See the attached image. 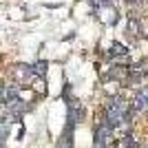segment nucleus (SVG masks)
Segmentation results:
<instances>
[{"label":"nucleus","instance_id":"nucleus-1","mask_svg":"<svg viewBox=\"0 0 148 148\" xmlns=\"http://www.w3.org/2000/svg\"><path fill=\"white\" fill-rule=\"evenodd\" d=\"M133 111H130V102L122 97H111L108 104L104 106V122H108L113 128H119L124 124H130Z\"/></svg>","mask_w":148,"mask_h":148},{"label":"nucleus","instance_id":"nucleus-2","mask_svg":"<svg viewBox=\"0 0 148 148\" xmlns=\"http://www.w3.org/2000/svg\"><path fill=\"white\" fill-rule=\"evenodd\" d=\"M95 142H93V148H111L113 139H115V128H113L108 122H102L97 124V128H95V137H93Z\"/></svg>","mask_w":148,"mask_h":148},{"label":"nucleus","instance_id":"nucleus-3","mask_svg":"<svg viewBox=\"0 0 148 148\" xmlns=\"http://www.w3.org/2000/svg\"><path fill=\"white\" fill-rule=\"evenodd\" d=\"M130 111L133 113L148 111V86H142L135 93V97H133V102H130Z\"/></svg>","mask_w":148,"mask_h":148},{"label":"nucleus","instance_id":"nucleus-4","mask_svg":"<svg viewBox=\"0 0 148 148\" xmlns=\"http://www.w3.org/2000/svg\"><path fill=\"white\" fill-rule=\"evenodd\" d=\"M82 117H84V106L80 104V102H75V99H71V104H69V124H77L82 122Z\"/></svg>","mask_w":148,"mask_h":148},{"label":"nucleus","instance_id":"nucleus-5","mask_svg":"<svg viewBox=\"0 0 148 148\" xmlns=\"http://www.w3.org/2000/svg\"><path fill=\"white\" fill-rule=\"evenodd\" d=\"M73 124H69L66 122V128L62 130V137H60V142L56 144V148H73Z\"/></svg>","mask_w":148,"mask_h":148},{"label":"nucleus","instance_id":"nucleus-6","mask_svg":"<svg viewBox=\"0 0 148 148\" xmlns=\"http://www.w3.org/2000/svg\"><path fill=\"white\" fill-rule=\"evenodd\" d=\"M126 33H128L130 38H135V40H137V38H142V22L130 16V18H128V27H126Z\"/></svg>","mask_w":148,"mask_h":148},{"label":"nucleus","instance_id":"nucleus-7","mask_svg":"<svg viewBox=\"0 0 148 148\" xmlns=\"http://www.w3.org/2000/svg\"><path fill=\"white\" fill-rule=\"evenodd\" d=\"M108 77H111V80H126V77H128V69L126 66H113L111 71H108Z\"/></svg>","mask_w":148,"mask_h":148},{"label":"nucleus","instance_id":"nucleus-8","mask_svg":"<svg viewBox=\"0 0 148 148\" xmlns=\"http://www.w3.org/2000/svg\"><path fill=\"white\" fill-rule=\"evenodd\" d=\"M126 53H128V49H126L124 44H119V42H113L111 44V56L113 58H124Z\"/></svg>","mask_w":148,"mask_h":148},{"label":"nucleus","instance_id":"nucleus-9","mask_svg":"<svg viewBox=\"0 0 148 148\" xmlns=\"http://www.w3.org/2000/svg\"><path fill=\"white\" fill-rule=\"evenodd\" d=\"M119 146L122 148H139V142H137L133 135H124L122 139H119Z\"/></svg>","mask_w":148,"mask_h":148},{"label":"nucleus","instance_id":"nucleus-10","mask_svg":"<svg viewBox=\"0 0 148 148\" xmlns=\"http://www.w3.org/2000/svg\"><path fill=\"white\" fill-rule=\"evenodd\" d=\"M91 2H93L95 7H108V5L113 2V0H91Z\"/></svg>","mask_w":148,"mask_h":148},{"label":"nucleus","instance_id":"nucleus-11","mask_svg":"<svg viewBox=\"0 0 148 148\" xmlns=\"http://www.w3.org/2000/svg\"><path fill=\"white\" fill-rule=\"evenodd\" d=\"M44 66H47L44 62H38V64H36L33 69H36V73H44Z\"/></svg>","mask_w":148,"mask_h":148},{"label":"nucleus","instance_id":"nucleus-12","mask_svg":"<svg viewBox=\"0 0 148 148\" xmlns=\"http://www.w3.org/2000/svg\"><path fill=\"white\" fill-rule=\"evenodd\" d=\"M126 2H128V5H133V2H135V5H137V2H142V0H126Z\"/></svg>","mask_w":148,"mask_h":148},{"label":"nucleus","instance_id":"nucleus-13","mask_svg":"<svg viewBox=\"0 0 148 148\" xmlns=\"http://www.w3.org/2000/svg\"><path fill=\"white\" fill-rule=\"evenodd\" d=\"M111 148H115V146H111Z\"/></svg>","mask_w":148,"mask_h":148}]
</instances>
